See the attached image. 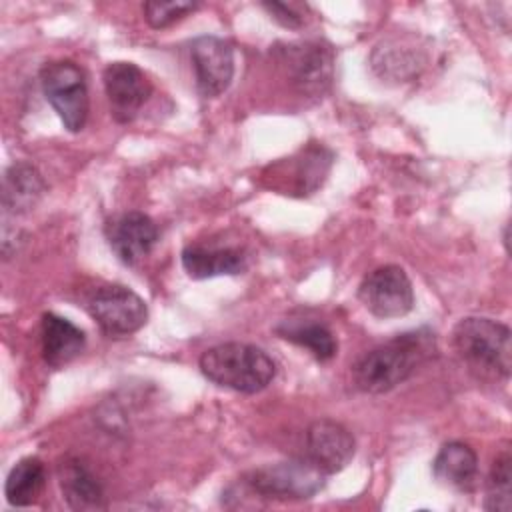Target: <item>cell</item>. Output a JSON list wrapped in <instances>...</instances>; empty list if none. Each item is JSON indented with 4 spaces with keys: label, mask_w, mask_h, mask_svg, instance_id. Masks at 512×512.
Returning a JSON list of instances; mask_svg holds the SVG:
<instances>
[{
    "label": "cell",
    "mask_w": 512,
    "mask_h": 512,
    "mask_svg": "<svg viewBox=\"0 0 512 512\" xmlns=\"http://www.w3.org/2000/svg\"><path fill=\"white\" fill-rule=\"evenodd\" d=\"M244 482L260 498L308 500L324 488L326 474L304 456L254 468Z\"/></svg>",
    "instance_id": "277c9868"
},
{
    "label": "cell",
    "mask_w": 512,
    "mask_h": 512,
    "mask_svg": "<svg viewBox=\"0 0 512 512\" xmlns=\"http://www.w3.org/2000/svg\"><path fill=\"white\" fill-rule=\"evenodd\" d=\"M58 482L64 500L72 510L86 512L106 508L102 484L80 458H66L60 462Z\"/></svg>",
    "instance_id": "2e32d148"
},
{
    "label": "cell",
    "mask_w": 512,
    "mask_h": 512,
    "mask_svg": "<svg viewBox=\"0 0 512 512\" xmlns=\"http://www.w3.org/2000/svg\"><path fill=\"white\" fill-rule=\"evenodd\" d=\"M432 474L440 484L448 488L470 492L474 490L478 478V456L468 444L460 440L446 442L432 462Z\"/></svg>",
    "instance_id": "e0dca14e"
},
{
    "label": "cell",
    "mask_w": 512,
    "mask_h": 512,
    "mask_svg": "<svg viewBox=\"0 0 512 512\" xmlns=\"http://www.w3.org/2000/svg\"><path fill=\"white\" fill-rule=\"evenodd\" d=\"M46 184L40 172L28 162L12 164L2 178V210L8 214H26L42 198Z\"/></svg>",
    "instance_id": "ac0fdd59"
},
{
    "label": "cell",
    "mask_w": 512,
    "mask_h": 512,
    "mask_svg": "<svg viewBox=\"0 0 512 512\" xmlns=\"http://www.w3.org/2000/svg\"><path fill=\"white\" fill-rule=\"evenodd\" d=\"M40 86L44 98L54 108L64 128L80 132L86 126L90 98L84 72L70 60L48 62L40 70Z\"/></svg>",
    "instance_id": "52a82bcc"
},
{
    "label": "cell",
    "mask_w": 512,
    "mask_h": 512,
    "mask_svg": "<svg viewBox=\"0 0 512 512\" xmlns=\"http://www.w3.org/2000/svg\"><path fill=\"white\" fill-rule=\"evenodd\" d=\"M484 508L492 512H510L512 508V458L508 450L496 456L490 468Z\"/></svg>",
    "instance_id": "44dd1931"
},
{
    "label": "cell",
    "mask_w": 512,
    "mask_h": 512,
    "mask_svg": "<svg viewBox=\"0 0 512 512\" xmlns=\"http://www.w3.org/2000/svg\"><path fill=\"white\" fill-rule=\"evenodd\" d=\"M200 372L216 386L242 394L264 390L276 374L274 360L258 346L246 342H224L202 352Z\"/></svg>",
    "instance_id": "3957f363"
},
{
    "label": "cell",
    "mask_w": 512,
    "mask_h": 512,
    "mask_svg": "<svg viewBox=\"0 0 512 512\" xmlns=\"http://www.w3.org/2000/svg\"><path fill=\"white\" fill-rule=\"evenodd\" d=\"M182 266L194 280L214 276H234L246 270L248 260L240 248L234 246H206L188 244L182 250Z\"/></svg>",
    "instance_id": "5bb4252c"
},
{
    "label": "cell",
    "mask_w": 512,
    "mask_h": 512,
    "mask_svg": "<svg viewBox=\"0 0 512 512\" xmlns=\"http://www.w3.org/2000/svg\"><path fill=\"white\" fill-rule=\"evenodd\" d=\"M46 484L44 462L36 456L18 460L6 476L4 494L12 506H30L38 500Z\"/></svg>",
    "instance_id": "ffe728a7"
},
{
    "label": "cell",
    "mask_w": 512,
    "mask_h": 512,
    "mask_svg": "<svg viewBox=\"0 0 512 512\" xmlns=\"http://www.w3.org/2000/svg\"><path fill=\"white\" fill-rule=\"evenodd\" d=\"M356 450L350 430L330 418L314 420L306 430V458L326 476L340 472Z\"/></svg>",
    "instance_id": "7c38bea8"
},
{
    "label": "cell",
    "mask_w": 512,
    "mask_h": 512,
    "mask_svg": "<svg viewBox=\"0 0 512 512\" xmlns=\"http://www.w3.org/2000/svg\"><path fill=\"white\" fill-rule=\"evenodd\" d=\"M274 56L290 84L304 96H322L334 78V50L318 40L286 42Z\"/></svg>",
    "instance_id": "8992f818"
},
{
    "label": "cell",
    "mask_w": 512,
    "mask_h": 512,
    "mask_svg": "<svg viewBox=\"0 0 512 512\" xmlns=\"http://www.w3.org/2000/svg\"><path fill=\"white\" fill-rule=\"evenodd\" d=\"M196 88L204 98H216L228 90L234 78V48L218 36H198L190 46Z\"/></svg>",
    "instance_id": "30bf717a"
},
{
    "label": "cell",
    "mask_w": 512,
    "mask_h": 512,
    "mask_svg": "<svg viewBox=\"0 0 512 512\" xmlns=\"http://www.w3.org/2000/svg\"><path fill=\"white\" fill-rule=\"evenodd\" d=\"M106 240L122 264L136 266L158 242V228L148 214L132 210L106 224Z\"/></svg>",
    "instance_id": "4fadbf2b"
},
{
    "label": "cell",
    "mask_w": 512,
    "mask_h": 512,
    "mask_svg": "<svg viewBox=\"0 0 512 512\" xmlns=\"http://www.w3.org/2000/svg\"><path fill=\"white\" fill-rule=\"evenodd\" d=\"M358 298L376 318H400L414 306V288L404 268L386 264L364 276L358 286Z\"/></svg>",
    "instance_id": "9c48e42d"
},
{
    "label": "cell",
    "mask_w": 512,
    "mask_h": 512,
    "mask_svg": "<svg viewBox=\"0 0 512 512\" xmlns=\"http://www.w3.org/2000/svg\"><path fill=\"white\" fill-rule=\"evenodd\" d=\"M88 314L108 336H130L148 320L146 302L130 288L110 284L98 288L86 302Z\"/></svg>",
    "instance_id": "ba28073f"
},
{
    "label": "cell",
    "mask_w": 512,
    "mask_h": 512,
    "mask_svg": "<svg viewBox=\"0 0 512 512\" xmlns=\"http://www.w3.org/2000/svg\"><path fill=\"white\" fill-rule=\"evenodd\" d=\"M334 162V152L318 142H310L296 154L270 164L262 172L264 186L288 196H310L326 180Z\"/></svg>",
    "instance_id": "5b68a950"
},
{
    "label": "cell",
    "mask_w": 512,
    "mask_h": 512,
    "mask_svg": "<svg viewBox=\"0 0 512 512\" xmlns=\"http://www.w3.org/2000/svg\"><path fill=\"white\" fill-rule=\"evenodd\" d=\"M262 8L284 28H300L306 20V6L300 4H284V2H264Z\"/></svg>",
    "instance_id": "603a6c76"
},
{
    "label": "cell",
    "mask_w": 512,
    "mask_h": 512,
    "mask_svg": "<svg viewBox=\"0 0 512 512\" xmlns=\"http://www.w3.org/2000/svg\"><path fill=\"white\" fill-rule=\"evenodd\" d=\"M42 356L44 362L52 368H62L76 360L84 346L86 334L74 322L54 312L42 316Z\"/></svg>",
    "instance_id": "9a60e30c"
},
{
    "label": "cell",
    "mask_w": 512,
    "mask_h": 512,
    "mask_svg": "<svg viewBox=\"0 0 512 512\" xmlns=\"http://www.w3.org/2000/svg\"><path fill=\"white\" fill-rule=\"evenodd\" d=\"M510 328L486 316H466L452 328L456 356L478 376L506 380L512 368Z\"/></svg>",
    "instance_id": "7a4b0ae2"
},
{
    "label": "cell",
    "mask_w": 512,
    "mask_h": 512,
    "mask_svg": "<svg viewBox=\"0 0 512 512\" xmlns=\"http://www.w3.org/2000/svg\"><path fill=\"white\" fill-rule=\"evenodd\" d=\"M200 8L198 2H188V0H166V2H146L142 6L144 10V20L148 22L150 28L154 30H162L172 26L174 22L182 20L184 16L196 12Z\"/></svg>",
    "instance_id": "7402d4cb"
},
{
    "label": "cell",
    "mask_w": 512,
    "mask_h": 512,
    "mask_svg": "<svg viewBox=\"0 0 512 512\" xmlns=\"http://www.w3.org/2000/svg\"><path fill=\"white\" fill-rule=\"evenodd\" d=\"M276 334L300 348H306L318 362H328L338 352V342L328 326L310 318H290L282 320Z\"/></svg>",
    "instance_id": "d6986e66"
},
{
    "label": "cell",
    "mask_w": 512,
    "mask_h": 512,
    "mask_svg": "<svg viewBox=\"0 0 512 512\" xmlns=\"http://www.w3.org/2000/svg\"><path fill=\"white\" fill-rule=\"evenodd\" d=\"M102 80L110 114L118 124L132 122L152 94L148 76L132 62H110L102 72Z\"/></svg>",
    "instance_id": "8fae6325"
},
{
    "label": "cell",
    "mask_w": 512,
    "mask_h": 512,
    "mask_svg": "<svg viewBox=\"0 0 512 512\" xmlns=\"http://www.w3.org/2000/svg\"><path fill=\"white\" fill-rule=\"evenodd\" d=\"M434 338L428 330L394 336L366 352L352 368V380L366 394H384L402 384L416 366L430 356Z\"/></svg>",
    "instance_id": "6da1fadb"
}]
</instances>
